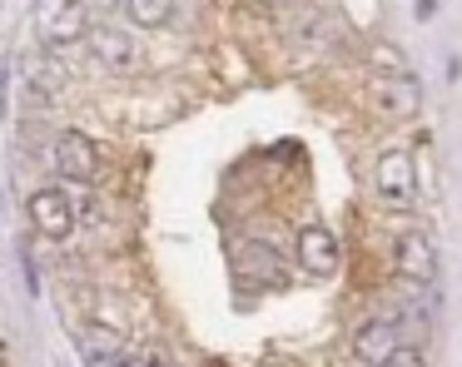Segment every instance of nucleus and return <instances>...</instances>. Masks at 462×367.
Masks as SVG:
<instances>
[{"mask_svg":"<svg viewBox=\"0 0 462 367\" xmlns=\"http://www.w3.org/2000/svg\"><path fill=\"white\" fill-rule=\"evenodd\" d=\"M95 169H100V154H95V139L80 134V129H65L55 139V174L75 179V184H90Z\"/></svg>","mask_w":462,"mask_h":367,"instance_id":"nucleus-5","label":"nucleus"},{"mask_svg":"<svg viewBox=\"0 0 462 367\" xmlns=\"http://www.w3.org/2000/svg\"><path fill=\"white\" fill-rule=\"evenodd\" d=\"M393 268L402 278H412V283H432L438 278V248H432V238L422 228H402L398 243H393Z\"/></svg>","mask_w":462,"mask_h":367,"instance_id":"nucleus-4","label":"nucleus"},{"mask_svg":"<svg viewBox=\"0 0 462 367\" xmlns=\"http://www.w3.org/2000/svg\"><path fill=\"white\" fill-rule=\"evenodd\" d=\"M90 50L105 69H134V35L130 30H115V25H95L90 35Z\"/></svg>","mask_w":462,"mask_h":367,"instance_id":"nucleus-9","label":"nucleus"},{"mask_svg":"<svg viewBox=\"0 0 462 367\" xmlns=\"http://www.w3.org/2000/svg\"><path fill=\"white\" fill-rule=\"evenodd\" d=\"M25 214H31V228L41 238H51V243H65V238L75 234V208L70 198L60 194V188H35L31 198H25Z\"/></svg>","mask_w":462,"mask_h":367,"instance_id":"nucleus-3","label":"nucleus"},{"mask_svg":"<svg viewBox=\"0 0 462 367\" xmlns=\"http://www.w3.org/2000/svg\"><path fill=\"white\" fill-rule=\"evenodd\" d=\"M90 5H115V0H90Z\"/></svg>","mask_w":462,"mask_h":367,"instance_id":"nucleus-15","label":"nucleus"},{"mask_svg":"<svg viewBox=\"0 0 462 367\" xmlns=\"http://www.w3.org/2000/svg\"><path fill=\"white\" fill-rule=\"evenodd\" d=\"M299 263L309 268V273L328 278L333 268H338V238H333L323 224H309V228H299Z\"/></svg>","mask_w":462,"mask_h":367,"instance_id":"nucleus-7","label":"nucleus"},{"mask_svg":"<svg viewBox=\"0 0 462 367\" xmlns=\"http://www.w3.org/2000/svg\"><path fill=\"white\" fill-rule=\"evenodd\" d=\"M85 362H100V367H110V362H125V347H120V337H110V333H90V337H85Z\"/></svg>","mask_w":462,"mask_h":367,"instance_id":"nucleus-11","label":"nucleus"},{"mask_svg":"<svg viewBox=\"0 0 462 367\" xmlns=\"http://www.w3.org/2000/svg\"><path fill=\"white\" fill-rule=\"evenodd\" d=\"M398 343H402L398 323H393V317H373V323H363L358 333H353V362L383 367L393 353H398Z\"/></svg>","mask_w":462,"mask_h":367,"instance_id":"nucleus-6","label":"nucleus"},{"mask_svg":"<svg viewBox=\"0 0 462 367\" xmlns=\"http://www.w3.org/2000/svg\"><path fill=\"white\" fill-rule=\"evenodd\" d=\"M25 79H31L41 95L60 89V69H51V60H41V55H25Z\"/></svg>","mask_w":462,"mask_h":367,"instance_id":"nucleus-12","label":"nucleus"},{"mask_svg":"<svg viewBox=\"0 0 462 367\" xmlns=\"http://www.w3.org/2000/svg\"><path fill=\"white\" fill-rule=\"evenodd\" d=\"M373 188H378L383 208H412V198H418V164H412V149H402V144L383 149L378 164H373Z\"/></svg>","mask_w":462,"mask_h":367,"instance_id":"nucleus-1","label":"nucleus"},{"mask_svg":"<svg viewBox=\"0 0 462 367\" xmlns=\"http://www.w3.org/2000/svg\"><path fill=\"white\" fill-rule=\"evenodd\" d=\"M418 362H422V353H418V343H412V347H402V343H398V353H393V357H388V367H418Z\"/></svg>","mask_w":462,"mask_h":367,"instance_id":"nucleus-13","label":"nucleus"},{"mask_svg":"<svg viewBox=\"0 0 462 367\" xmlns=\"http://www.w3.org/2000/svg\"><path fill=\"white\" fill-rule=\"evenodd\" d=\"M125 15H130L140 30H160V25H170L174 0H125Z\"/></svg>","mask_w":462,"mask_h":367,"instance_id":"nucleus-10","label":"nucleus"},{"mask_svg":"<svg viewBox=\"0 0 462 367\" xmlns=\"http://www.w3.org/2000/svg\"><path fill=\"white\" fill-rule=\"evenodd\" d=\"M259 5H289V0H259Z\"/></svg>","mask_w":462,"mask_h":367,"instance_id":"nucleus-14","label":"nucleus"},{"mask_svg":"<svg viewBox=\"0 0 462 367\" xmlns=\"http://www.w3.org/2000/svg\"><path fill=\"white\" fill-rule=\"evenodd\" d=\"M31 25L45 45H75L90 35V10H85V0H35Z\"/></svg>","mask_w":462,"mask_h":367,"instance_id":"nucleus-2","label":"nucleus"},{"mask_svg":"<svg viewBox=\"0 0 462 367\" xmlns=\"http://www.w3.org/2000/svg\"><path fill=\"white\" fill-rule=\"evenodd\" d=\"M373 99H378V105L388 109L393 119H408V115H418V79L388 69V75L373 79Z\"/></svg>","mask_w":462,"mask_h":367,"instance_id":"nucleus-8","label":"nucleus"}]
</instances>
